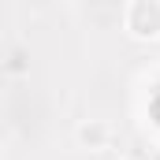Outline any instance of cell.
I'll return each mask as SVG.
<instances>
[{
    "mask_svg": "<svg viewBox=\"0 0 160 160\" xmlns=\"http://www.w3.org/2000/svg\"><path fill=\"white\" fill-rule=\"evenodd\" d=\"M127 30L134 38H160V4L157 0H134L127 8Z\"/></svg>",
    "mask_w": 160,
    "mask_h": 160,
    "instance_id": "1",
    "label": "cell"
},
{
    "mask_svg": "<svg viewBox=\"0 0 160 160\" xmlns=\"http://www.w3.org/2000/svg\"><path fill=\"white\" fill-rule=\"evenodd\" d=\"M75 138H78L82 149H104L112 142V127L101 123V119H89V123H82L78 130H75Z\"/></svg>",
    "mask_w": 160,
    "mask_h": 160,
    "instance_id": "2",
    "label": "cell"
}]
</instances>
